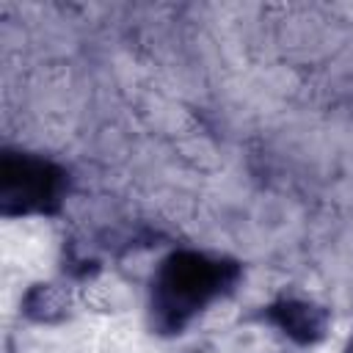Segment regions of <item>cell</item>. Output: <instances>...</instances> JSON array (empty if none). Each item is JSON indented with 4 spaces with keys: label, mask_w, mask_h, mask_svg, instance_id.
Wrapping results in <instances>:
<instances>
[{
    "label": "cell",
    "mask_w": 353,
    "mask_h": 353,
    "mask_svg": "<svg viewBox=\"0 0 353 353\" xmlns=\"http://www.w3.org/2000/svg\"><path fill=\"white\" fill-rule=\"evenodd\" d=\"M350 353H353V350H350Z\"/></svg>",
    "instance_id": "cell-2"
},
{
    "label": "cell",
    "mask_w": 353,
    "mask_h": 353,
    "mask_svg": "<svg viewBox=\"0 0 353 353\" xmlns=\"http://www.w3.org/2000/svg\"><path fill=\"white\" fill-rule=\"evenodd\" d=\"M210 287H212L210 265H204L199 256H193L190 262L176 259L174 265H168V273L163 279V301L168 303L171 312H188L204 301Z\"/></svg>",
    "instance_id": "cell-1"
}]
</instances>
